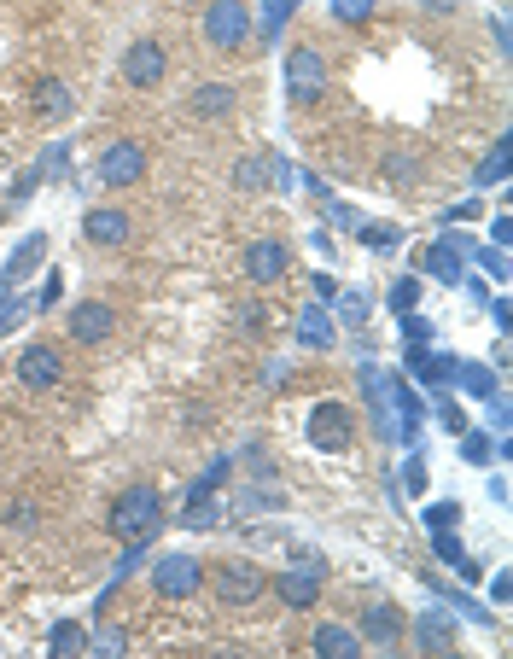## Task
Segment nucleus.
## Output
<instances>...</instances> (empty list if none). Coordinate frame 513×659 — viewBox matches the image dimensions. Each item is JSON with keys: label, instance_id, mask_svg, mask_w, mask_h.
<instances>
[{"label": "nucleus", "instance_id": "55", "mask_svg": "<svg viewBox=\"0 0 513 659\" xmlns=\"http://www.w3.org/2000/svg\"><path fill=\"white\" fill-rule=\"evenodd\" d=\"M327 216H333L339 228H356V222H362V216H356V210H350V205H327Z\"/></svg>", "mask_w": 513, "mask_h": 659}, {"label": "nucleus", "instance_id": "23", "mask_svg": "<svg viewBox=\"0 0 513 659\" xmlns=\"http://www.w3.org/2000/svg\"><path fill=\"white\" fill-rule=\"evenodd\" d=\"M292 12H298V0H263V12L251 18V30H257V41H263V47H274V41H280V30H286V18H292Z\"/></svg>", "mask_w": 513, "mask_h": 659}, {"label": "nucleus", "instance_id": "22", "mask_svg": "<svg viewBox=\"0 0 513 659\" xmlns=\"http://www.w3.org/2000/svg\"><path fill=\"white\" fill-rule=\"evenodd\" d=\"M449 380L461 385V397H473V403H490V397L502 391V380H496V374H484L479 362H455V374H449Z\"/></svg>", "mask_w": 513, "mask_h": 659}, {"label": "nucleus", "instance_id": "2", "mask_svg": "<svg viewBox=\"0 0 513 659\" xmlns=\"http://www.w3.org/2000/svg\"><path fill=\"white\" fill-rule=\"evenodd\" d=\"M205 584H210V595H216V607H257V601L269 595V572H263L257 560L234 555V560H216V572H210Z\"/></svg>", "mask_w": 513, "mask_h": 659}, {"label": "nucleus", "instance_id": "32", "mask_svg": "<svg viewBox=\"0 0 513 659\" xmlns=\"http://www.w3.org/2000/svg\"><path fill=\"white\" fill-rule=\"evenodd\" d=\"M333 321L362 327V321H368V292H339V298H333Z\"/></svg>", "mask_w": 513, "mask_h": 659}, {"label": "nucleus", "instance_id": "33", "mask_svg": "<svg viewBox=\"0 0 513 659\" xmlns=\"http://www.w3.org/2000/svg\"><path fill=\"white\" fill-rule=\"evenodd\" d=\"M385 304H391L397 315L414 310V304H420V280H414V275H397L391 286H385Z\"/></svg>", "mask_w": 513, "mask_h": 659}, {"label": "nucleus", "instance_id": "27", "mask_svg": "<svg viewBox=\"0 0 513 659\" xmlns=\"http://www.w3.org/2000/svg\"><path fill=\"white\" fill-rule=\"evenodd\" d=\"M35 111H41V117H53V123H65L70 111H76V100H70L65 82H41V88H35Z\"/></svg>", "mask_w": 513, "mask_h": 659}, {"label": "nucleus", "instance_id": "50", "mask_svg": "<svg viewBox=\"0 0 513 659\" xmlns=\"http://www.w3.org/2000/svg\"><path fill=\"white\" fill-rule=\"evenodd\" d=\"M438 420H444L449 432H467V415H461L455 403H438Z\"/></svg>", "mask_w": 513, "mask_h": 659}, {"label": "nucleus", "instance_id": "36", "mask_svg": "<svg viewBox=\"0 0 513 659\" xmlns=\"http://www.w3.org/2000/svg\"><path fill=\"white\" fill-rule=\"evenodd\" d=\"M123 648H129V636H123L117 625H100L94 636H88V654H123Z\"/></svg>", "mask_w": 513, "mask_h": 659}, {"label": "nucleus", "instance_id": "10", "mask_svg": "<svg viewBox=\"0 0 513 659\" xmlns=\"http://www.w3.org/2000/svg\"><path fill=\"white\" fill-rule=\"evenodd\" d=\"M403 630H409V619H403V607H397L391 595L368 601V607H362V619H356V636H362L368 648H379V654H391V648L403 642Z\"/></svg>", "mask_w": 513, "mask_h": 659}, {"label": "nucleus", "instance_id": "18", "mask_svg": "<svg viewBox=\"0 0 513 659\" xmlns=\"http://www.w3.org/2000/svg\"><path fill=\"white\" fill-rule=\"evenodd\" d=\"M41 257H47V234H24V240L12 245V257L0 263V286H24L41 269Z\"/></svg>", "mask_w": 513, "mask_h": 659}, {"label": "nucleus", "instance_id": "52", "mask_svg": "<svg viewBox=\"0 0 513 659\" xmlns=\"http://www.w3.org/2000/svg\"><path fill=\"white\" fill-rule=\"evenodd\" d=\"M455 6H461V0H420V12H426V18H449Z\"/></svg>", "mask_w": 513, "mask_h": 659}, {"label": "nucleus", "instance_id": "25", "mask_svg": "<svg viewBox=\"0 0 513 659\" xmlns=\"http://www.w3.org/2000/svg\"><path fill=\"white\" fill-rule=\"evenodd\" d=\"M47 654H65V659L88 654V625H76V619H59V625L47 630Z\"/></svg>", "mask_w": 513, "mask_h": 659}, {"label": "nucleus", "instance_id": "12", "mask_svg": "<svg viewBox=\"0 0 513 659\" xmlns=\"http://www.w3.org/2000/svg\"><path fill=\"white\" fill-rule=\"evenodd\" d=\"M403 642H414L420 654H455V648H461V630L449 619V607H420L414 625L403 630Z\"/></svg>", "mask_w": 513, "mask_h": 659}, {"label": "nucleus", "instance_id": "28", "mask_svg": "<svg viewBox=\"0 0 513 659\" xmlns=\"http://www.w3.org/2000/svg\"><path fill=\"white\" fill-rule=\"evenodd\" d=\"M181 525H187V531H205V525H216V490H187Z\"/></svg>", "mask_w": 513, "mask_h": 659}, {"label": "nucleus", "instance_id": "20", "mask_svg": "<svg viewBox=\"0 0 513 659\" xmlns=\"http://www.w3.org/2000/svg\"><path fill=\"white\" fill-rule=\"evenodd\" d=\"M234 105H240V88H234V82H199V88L187 94V111H193V117H205V123L228 117Z\"/></svg>", "mask_w": 513, "mask_h": 659}, {"label": "nucleus", "instance_id": "46", "mask_svg": "<svg viewBox=\"0 0 513 659\" xmlns=\"http://www.w3.org/2000/svg\"><path fill=\"white\" fill-rule=\"evenodd\" d=\"M234 321H240L245 333H263V321H269V310H263V304H240V315H234Z\"/></svg>", "mask_w": 513, "mask_h": 659}, {"label": "nucleus", "instance_id": "9", "mask_svg": "<svg viewBox=\"0 0 513 659\" xmlns=\"http://www.w3.org/2000/svg\"><path fill=\"white\" fill-rule=\"evenodd\" d=\"M164 76H170V53H164V41L140 35V41H129V47H123V82H129L135 94L158 88Z\"/></svg>", "mask_w": 513, "mask_h": 659}, {"label": "nucleus", "instance_id": "31", "mask_svg": "<svg viewBox=\"0 0 513 659\" xmlns=\"http://www.w3.org/2000/svg\"><path fill=\"white\" fill-rule=\"evenodd\" d=\"M374 6H379V0H327V18L356 30V24H368V18H374Z\"/></svg>", "mask_w": 513, "mask_h": 659}, {"label": "nucleus", "instance_id": "34", "mask_svg": "<svg viewBox=\"0 0 513 659\" xmlns=\"http://www.w3.org/2000/svg\"><path fill=\"white\" fill-rule=\"evenodd\" d=\"M385 175L397 181V193H409L414 181H420V164H414V158H403V152H391V158H385Z\"/></svg>", "mask_w": 513, "mask_h": 659}, {"label": "nucleus", "instance_id": "16", "mask_svg": "<svg viewBox=\"0 0 513 659\" xmlns=\"http://www.w3.org/2000/svg\"><path fill=\"white\" fill-rule=\"evenodd\" d=\"M414 269H420V275H432V280H444V286H461V280H467V257H461V251H449L444 240H432V245H420V251H414Z\"/></svg>", "mask_w": 513, "mask_h": 659}, {"label": "nucleus", "instance_id": "41", "mask_svg": "<svg viewBox=\"0 0 513 659\" xmlns=\"http://www.w3.org/2000/svg\"><path fill=\"white\" fill-rule=\"evenodd\" d=\"M432 555L444 560V566H455L467 549H461V537H455V531H432Z\"/></svg>", "mask_w": 513, "mask_h": 659}, {"label": "nucleus", "instance_id": "42", "mask_svg": "<svg viewBox=\"0 0 513 659\" xmlns=\"http://www.w3.org/2000/svg\"><path fill=\"white\" fill-rule=\"evenodd\" d=\"M403 490H409V496L426 490V455H409V461H403Z\"/></svg>", "mask_w": 513, "mask_h": 659}, {"label": "nucleus", "instance_id": "14", "mask_svg": "<svg viewBox=\"0 0 513 659\" xmlns=\"http://www.w3.org/2000/svg\"><path fill=\"white\" fill-rule=\"evenodd\" d=\"M12 374H18L24 391H53V385L65 380V356H59V345H24Z\"/></svg>", "mask_w": 513, "mask_h": 659}, {"label": "nucleus", "instance_id": "57", "mask_svg": "<svg viewBox=\"0 0 513 659\" xmlns=\"http://www.w3.org/2000/svg\"><path fill=\"white\" fill-rule=\"evenodd\" d=\"M490 321H496V327L508 333V321H513V315H508V298H496V304H490Z\"/></svg>", "mask_w": 513, "mask_h": 659}, {"label": "nucleus", "instance_id": "11", "mask_svg": "<svg viewBox=\"0 0 513 659\" xmlns=\"http://www.w3.org/2000/svg\"><path fill=\"white\" fill-rule=\"evenodd\" d=\"M286 275H292V245L286 240L257 234V240L245 245V280H251V286H280Z\"/></svg>", "mask_w": 513, "mask_h": 659}, {"label": "nucleus", "instance_id": "56", "mask_svg": "<svg viewBox=\"0 0 513 659\" xmlns=\"http://www.w3.org/2000/svg\"><path fill=\"white\" fill-rule=\"evenodd\" d=\"M490 35H496V47H502V53H508V18H502V12H496V18H490Z\"/></svg>", "mask_w": 513, "mask_h": 659}, {"label": "nucleus", "instance_id": "49", "mask_svg": "<svg viewBox=\"0 0 513 659\" xmlns=\"http://www.w3.org/2000/svg\"><path fill=\"white\" fill-rule=\"evenodd\" d=\"M263 385H269V391L292 385V368H286V362H269V368H263Z\"/></svg>", "mask_w": 513, "mask_h": 659}, {"label": "nucleus", "instance_id": "21", "mask_svg": "<svg viewBox=\"0 0 513 659\" xmlns=\"http://www.w3.org/2000/svg\"><path fill=\"white\" fill-rule=\"evenodd\" d=\"M409 374L420 385H444L449 374H455V356H444V350H426V345H409Z\"/></svg>", "mask_w": 513, "mask_h": 659}, {"label": "nucleus", "instance_id": "39", "mask_svg": "<svg viewBox=\"0 0 513 659\" xmlns=\"http://www.w3.org/2000/svg\"><path fill=\"white\" fill-rule=\"evenodd\" d=\"M0 525H12V531H24V537H30V531H35L41 520H35L30 502H12V508H0Z\"/></svg>", "mask_w": 513, "mask_h": 659}, {"label": "nucleus", "instance_id": "51", "mask_svg": "<svg viewBox=\"0 0 513 659\" xmlns=\"http://www.w3.org/2000/svg\"><path fill=\"white\" fill-rule=\"evenodd\" d=\"M490 426H496V432H508V397H502V391L490 397Z\"/></svg>", "mask_w": 513, "mask_h": 659}, {"label": "nucleus", "instance_id": "3", "mask_svg": "<svg viewBox=\"0 0 513 659\" xmlns=\"http://www.w3.org/2000/svg\"><path fill=\"white\" fill-rule=\"evenodd\" d=\"M327 94H333V70H327V59H321V47H309V41L286 47V100L292 105H321Z\"/></svg>", "mask_w": 513, "mask_h": 659}, {"label": "nucleus", "instance_id": "37", "mask_svg": "<svg viewBox=\"0 0 513 659\" xmlns=\"http://www.w3.org/2000/svg\"><path fill=\"white\" fill-rule=\"evenodd\" d=\"M432 327H438L432 315H414V310H403V339H409V345H432Z\"/></svg>", "mask_w": 513, "mask_h": 659}, {"label": "nucleus", "instance_id": "6", "mask_svg": "<svg viewBox=\"0 0 513 659\" xmlns=\"http://www.w3.org/2000/svg\"><path fill=\"white\" fill-rule=\"evenodd\" d=\"M205 590V560L187 555V549H170V555L152 560V595L158 601H193Z\"/></svg>", "mask_w": 513, "mask_h": 659}, {"label": "nucleus", "instance_id": "48", "mask_svg": "<svg viewBox=\"0 0 513 659\" xmlns=\"http://www.w3.org/2000/svg\"><path fill=\"white\" fill-rule=\"evenodd\" d=\"M315 280V304H333V298H339V280L327 275V269H321V275H309Z\"/></svg>", "mask_w": 513, "mask_h": 659}, {"label": "nucleus", "instance_id": "15", "mask_svg": "<svg viewBox=\"0 0 513 659\" xmlns=\"http://www.w3.org/2000/svg\"><path fill=\"white\" fill-rule=\"evenodd\" d=\"M111 327H117V310L100 304V298H82V304H70V315H65V333L76 345H105Z\"/></svg>", "mask_w": 513, "mask_h": 659}, {"label": "nucleus", "instance_id": "35", "mask_svg": "<svg viewBox=\"0 0 513 659\" xmlns=\"http://www.w3.org/2000/svg\"><path fill=\"white\" fill-rule=\"evenodd\" d=\"M420 520H426V531H455L461 525V502H432Z\"/></svg>", "mask_w": 513, "mask_h": 659}, {"label": "nucleus", "instance_id": "30", "mask_svg": "<svg viewBox=\"0 0 513 659\" xmlns=\"http://www.w3.org/2000/svg\"><path fill=\"white\" fill-rule=\"evenodd\" d=\"M356 234H362L368 251H397V245H403V228H397V222H356Z\"/></svg>", "mask_w": 513, "mask_h": 659}, {"label": "nucleus", "instance_id": "26", "mask_svg": "<svg viewBox=\"0 0 513 659\" xmlns=\"http://www.w3.org/2000/svg\"><path fill=\"white\" fill-rule=\"evenodd\" d=\"M426 590L438 595V601H444V607H455V613H461V619H473V625H496V613H484L479 601H473V595H461V590H444V584H438V578H426Z\"/></svg>", "mask_w": 513, "mask_h": 659}, {"label": "nucleus", "instance_id": "47", "mask_svg": "<svg viewBox=\"0 0 513 659\" xmlns=\"http://www.w3.org/2000/svg\"><path fill=\"white\" fill-rule=\"evenodd\" d=\"M473 216H479V193H473V199H455V205L444 210V222H473Z\"/></svg>", "mask_w": 513, "mask_h": 659}, {"label": "nucleus", "instance_id": "29", "mask_svg": "<svg viewBox=\"0 0 513 659\" xmlns=\"http://www.w3.org/2000/svg\"><path fill=\"white\" fill-rule=\"evenodd\" d=\"M234 187H240V193H263V187H269V158H263V152L240 158V164H234Z\"/></svg>", "mask_w": 513, "mask_h": 659}, {"label": "nucleus", "instance_id": "19", "mask_svg": "<svg viewBox=\"0 0 513 659\" xmlns=\"http://www.w3.org/2000/svg\"><path fill=\"white\" fill-rule=\"evenodd\" d=\"M309 648L321 659H356V654H368V642L356 636V625H315V636H309Z\"/></svg>", "mask_w": 513, "mask_h": 659}, {"label": "nucleus", "instance_id": "5", "mask_svg": "<svg viewBox=\"0 0 513 659\" xmlns=\"http://www.w3.org/2000/svg\"><path fill=\"white\" fill-rule=\"evenodd\" d=\"M304 438L321 455H344L350 444H356V415H350V403H339V397H321V403L309 409V420H304Z\"/></svg>", "mask_w": 513, "mask_h": 659}, {"label": "nucleus", "instance_id": "1", "mask_svg": "<svg viewBox=\"0 0 513 659\" xmlns=\"http://www.w3.org/2000/svg\"><path fill=\"white\" fill-rule=\"evenodd\" d=\"M105 531L117 537V543H152L158 531H164V496L158 485H123L117 490V502H111V514H105Z\"/></svg>", "mask_w": 513, "mask_h": 659}, {"label": "nucleus", "instance_id": "7", "mask_svg": "<svg viewBox=\"0 0 513 659\" xmlns=\"http://www.w3.org/2000/svg\"><path fill=\"white\" fill-rule=\"evenodd\" d=\"M321 584H327V560L321 555H298V566H286L280 578H269V590L280 595V607H292V613L321 607Z\"/></svg>", "mask_w": 513, "mask_h": 659}, {"label": "nucleus", "instance_id": "4", "mask_svg": "<svg viewBox=\"0 0 513 659\" xmlns=\"http://www.w3.org/2000/svg\"><path fill=\"white\" fill-rule=\"evenodd\" d=\"M146 170H152V152H146V140H135V135L100 146V158H94V181H100V187H140Z\"/></svg>", "mask_w": 513, "mask_h": 659}, {"label": "nucleus", "instance_id": "38", "mask_svg": "<svg viewBox=\"0 0 513 659\" xmlns=\"http://www.w3.org/2000/svg\"><path fill=\"white\" fill-rule=\"evenodd\" d=\"M461 461H467V467H484V461H490V438H484V432H461Z\"/></svg>", "mask_w": 513, "mask_h": 659}, {"label": "nucleus", "instance_id": "40", "mask_svg": "<svg viewBox=\"0 0 513 659\" xmlns=\"http://www.w3.org/2000/svg\"><path fill=\"white\" fill-rule=\"evenodd\" d=\"M228 473H234V461H228V455H216L205 473H199V485H193V490H222V485H228Z\"/></svg>", "mask_w": 513, "mask_h": 659}, {"label": "nucleus", "instance_id": "13", "mask_svg": "<svg viewBox=\"0 0 513 659\" xmlns=\"http://www.w3.org/2000/svg\"><path fill=\"white\" fill-rule=\"evenodd\" d=\"M82 240L100 245V251H123V245L135 240V216L123 205H94L82 216Z\"/></svg>", "mask_w": 513, "mask_h": 659}, {"label": "nucleus", "instance_id": "17", "mask_svg": "<svg viewBox=\"0 0 513 659\" xmlns=\"http://www.w3.org/2000/svg\"><path fill=\"white\" fill-rule=\"evenodd\" d=\"M292 339L304 350H333V339H339V321H333V310L327 304H304L298 310V327H292Z\"/></svg>", "mask_w": 513, "mask_h": 659}, {"label": "nucleus", "instance_id": "8", "mask_svg": "<svg viewBox=\"0 0 513 659\" xmlns=\"http://www.w3.org/2000/svg\"><path fill=\"white\" fill-rule=\"evenodd\" d=\"M205 41H210V53H240L251 41V0H210Z\"/></svg>", "mask_w": 513, "mask_h": 659}, {"label": "nucleus", "instance_id": "44", "mask_svg": "<svg viewBox=\"0 0 513 659\" xmlns=\"http://www.w3.org/2000/svg\"><path fill=\"white\" fill-rule=\"evenodd\" d=\"M59 298H65V275L53 269V275H41V298H35V304H41V310H53Z\"/></svg>", "mask_w": 513, "mask_h": 659}, {"label": "nucleus", "instance_id": "53", "mask_svg": "<svg viewBox=\"0 0 513 659\" xmlns=\"http://www.w3.org/2000/svg\"><path fill=\"white\" fill-rule=\"evenodd\" d=\"M455 572H461L467 584H479V578H484V566H479V560H473V555H461V560H455Z\"/></svg>", "mask_w": 513, "mask_h": 659}, {"label": "nucleus", "instance_id": "45", "mask_svg": "<svg viewBox=\"0 0 513 659\" xmlns=\"http://www.w3.org/2000/svg\"><path fill=\"white\" fill-rule=\"evenodd\" d=\"M24 310H30V304H24V298H12V286H0V333H6Z\"/></svg>", "mask_w": 513, "mask_h": 659}, {"label": "nucleus", "instance_id": "43", "mask_svg": "<svg viewBox=\"0 0 513 659\" xmlns=\"http://www.w3.org/2000/svg\"><path fill=\"white\" fill-rule=\"evenodd\" d=\"M473 263H484V269H490L496 280H508V257H502L496 245H473Z\"/></svg>", "mask_w": 513, "mask_h": 659}, {"label": "nucleus", "instance_id": "24", "mask_svg": "<svg viewBox=\"0 0 513 659\" xmlns=\"http://www.w3.org/2000/svg\"><path fill=\"white\" fill-rule=\"evenodd\" d=\"M508 152H513V140H508V135H496V140H490V152H484V164L473 170V193H479V187H496V181L508 175Z\"/></svg>", "mask_w": 513, "mask_h": 659}, {"label": "nucleus", "instance_id": "54", "mask_svg": "<svg viewBox=\"0 0 513 659\" xmlns=\"http://www.w3.org/2000/svg\"><path fill=\"white\" fill-rule=\"evenodd\" d=\"M490 240H496V245H508V240H513V222H508V210H502V216L490 222Z\"/></svg>", "mask_w": 513, "mask_h": 659}]
</instances>
